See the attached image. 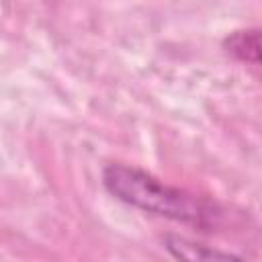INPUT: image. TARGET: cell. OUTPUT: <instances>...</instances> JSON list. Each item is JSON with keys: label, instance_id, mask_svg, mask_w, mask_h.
<instances>
[{"label": "cell", "instance_id": "1", "mask_svg": "<svg viewBox=\"0 0 262 262\" xmlns=\"http://www.w3.org/2000/svg\"><path fill=\"white\" fill-rule=\"evenodd\" d=\"M100 182L123 205L168 221L203 231H213L223 221V207L217 201L174 186L133 164H106L100 172Z\"/></svg>", "mask_w": 262, "mask_h": 262}, {"label": "cell", "instance_id": "2", "mask_svg": "<svg viewBox=\"0 0 262 262\" xmlns=\"http://www.w3.org/2000/svg\"><path fill=\"white\" fill-rule=\"evenodd\" d=\"M162 246L176 260H242V256L231 250H221L178 233H166L162 237Z\"/></svg>", "mask_w": 262, "mask_h": 262}, {"label": "cell", "instance_id": "3", "mask_svg": "<svg viewBox=\"0 0 262 262\" xmlns=\"http://www.w3.org/2000/svg\"><path fill=\"white\" fill-rule=\"evenodd\" d=\"M221 49L227 57L237 63L258 66L260 63V31L256 27L235 29L221 41Z\"/></svg>", "mask_w": 262, "mask_h": 262}]
</instances>
